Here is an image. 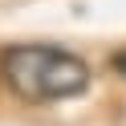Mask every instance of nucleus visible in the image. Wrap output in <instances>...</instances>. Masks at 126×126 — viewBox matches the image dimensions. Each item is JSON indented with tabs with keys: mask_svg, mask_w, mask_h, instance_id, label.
Instances as JSON below:
<instances>
[{
	"mask_svg": "<svg viewBox=\"0 0 126 126\" xmlns=\"http://www.w3.org/2000/svg\"><path fill=\"white\" fill-rule=\"evenodd\" d=\"M0 73L20 102H65L90 85V65L61 45H16L0 57Z\"/></svg>",
	"mask_w": 126,
	"mask_h": 126,
	"instance_id": "nucleus-1",
	"label": "nucleus"
},
{
	"mask_svg": "<svg viewBox=\"0 0 126 126\" xmlns=\"http://www.w3.org/2000/svg\"><path fill=\"white\" fill-rule=\"evenodd\" d=\"M114 69L126 77V49H118V53H114Z\"/></svg>",
	"mask_w": 126,
	"mask_h": 126,
	"instance_id": "nucleus-2",
	"label": "nucleus"
}]
</instances>
